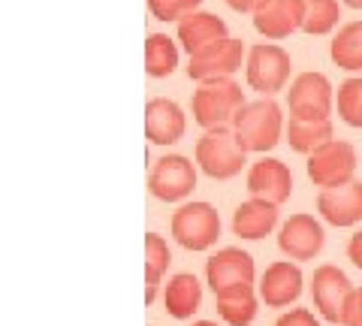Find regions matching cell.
I'll return each mask as SVG.
<instances>
[{"mask_svg":"<svg viewBox=\"0 0 362 326\" xmlns=\"http://www.w3.org/2000/svg\"><path fill=\"white\" fill-rule=\"evenodd\" d=\"M275 227H278V206L275 202L251 197L233 211V233L239 235V239L257 242V239H263V235H269Z\"/></svg>","mask_w":362,"mask_h":326,"instance_id":"cell-18","label":"cell"},{"mask_svg":"<svg viewBox=\"0 0 362 326\" xmlns=\"http://www.w3.org/2000/svg\"><path fill=\"white\" fill-rule=\"evenodd\" d=\"M247 194L281 206L293 194V173L278 157H259L257 163H251V170H247Z\"/></svg>","mask_w":362,"mask_h":326,"instance_id":"cell-13","label":"cell"},{"mask_svg":"<svg viewBox=\"0 0 362 326\" xmlns=\"http://www.w3.org/2000/svg\"><path fill=\"white\" fill-rule=\"evenodd\" d=\"M290 115L305 121H326L335 106V88L323 73H299L287 91Z\"/></svg>","mask_w":362,"mask_h":326,"instance_id":"cell-7","label":"cell"},{"mask_svg":"<svg viewBox=\"0 0 362 326\" xmlns=\"http://www.w3.org/2000/svg\"><path fill=\"white\" fill-rule=\"evenodd\" d=\"M194 326H218V323H211V320H197Z\"/></svg>","mask_w":362,"mask_h":326,"instance_id":"cell-34","label":"cell"},{"mask_svg":"<svg viewBox=\"0 0 362 326\" xmlns=\"http://www.w3.org/2000/svg\"><path fill=\"white\" fill-rule=\"evenodd\" d=\"M335 106H338V115H341V121L347 127L362 130V76L347 78V82L338 85Z\"/></svg>","mask_w":362,"mask_h":326,"instance_id":"cell-27","label":"cell"},{"mask_svg":"<svg viewBox=\"0 0 362 326\" xmlns=\"http://www.w3.org/2000/svg\"><path fill=\"white\" fill-rule=\"evenodd\" d=\"M344 6H350V9H362V0H341Z\"/></svg>","mask_w":362,"mask_h":326,"instance_id":"cell-33","label":"cell"},{"mask_svg":"<svg viewBox=\"0 0 362 326\" xmlns=\"http://www.w3.org/2000/svg\"><path fill=\"white\" fill-rule=\"evenodd\" d=\"M233 133L245 151H254V154L272 151L281 142V133H284L281 106L272 97H259L245 103L239 109V115L233 118Z\"/></svg>","mask_w":362,"mask_h":326,"instance_id":"cell-1","label":"cell"},{"mask_svg":"<svg viewBox=\"0 0 362 326\" xmlns=\"http://www.w3.org/2000/svg\"><path fill=\"white\" fill-rule=\"evenodd\" d=\"M173 254L160 233H145V305H151L160 287V278L166 275Z\"/></svg>","mask_w":362,"mask_h":326,"instance_id":"cell-22","label":"cell"},{"mask_svg":"<svg viewBox=\"0 0 362 326\" xmlns=\"http://www.w3.org/2000/svg\"><path fill=\"white\" fill-rule=\"evenodd\" d=\"M305 21V0H266L254 13V28L266 40H287Z\"/></svg>","mask_w":362,"mask_h":326,"instance_id":"cell-15","label":"cell"},{"mask_svg":"<svg viewBox=\"0 0 362 326\" xmlns=\"http://www.w3.org/2000/svg\"><path fill=\"white\" fill-rule=\"evenodd\" d=\"M317 211L332 227H356V223H362V182L354 178L350 185L320 190Z\"/></svg>","mask_w":362,"mask_h":326,"instance_id":"cell-16","label":"cell"},{"mask_svg":"<svg viewBox=\"0 0 362 326\" xmlns=\"http://www.w3.org/2000/svg\"><path fill=\"white\" fill-rule=\"evenodd\" d=\"M350 293H354V284H350V278L338 266L326 263V266L314 269V275H311V299H314V308L323 314V320L341 323Z\"/></svg>","mask_w":362,"mask_h":326,"instance_id":"cell-11","label":"cell"},{"mask_svg":"<svg viewBox=\"0 0 362 326\" xmlns=\"http://www.w3.org/2000/svg\"><path fill=\"white\" fill-rule=\"evenodd\" d=\"M302 296V269L290 260L272 263L259 278V299L269 308H287Z\"/></svg>","mask_w":362,"mask_h":326,"instance_id":"cell-17","label":"cell"},{"mask_svg":"<svg viewBox=\"0 0 362 326\" xmlns=\"http://www.w3.org/2000/svg\"><path fill=\"white\" fill-rule=\"evenodd\" d=\"M341 326H362V287H354V293H350Z\"/></svg>","mask_w":362,"mask_h":326,"instance_id":"cell-29","label":"cell"},{"mask_svg":"<svg viewBox=\"0 0 362 326\" xmlns=\"http://www.w3.org/2000/svg\"><path fill=\"white\" fill-rule=\"evenodd\" d=\"M163 302H166V311L173 314L175 320L194 318V311L199 308V302H202V284L197 281V275L178 272V275L169 278Z\"/></svg>","mask_w":362,"mask_h":326,"instance_id":"cell-20","label":"cell"},{"mask_svg":"<svg viewBox=\"0 0 362 326\" xmlns=\"http://www.w3.org/2000/svg\"><path fill=\"white\" fill-rule=\"evenodd\" d=\"M242 61H247L245 42L242 40H218L211 46L199 49L197 54H190L187 76L194 82H211V78H233L242 70Z\"/></svg>","mask_w":362,"mask_h":326,"instance_id":"cell-9","label":"cell"},{"mask_svg":"<svg viewBox=\"0 0 362 326\" xmlns=\"http://www.w3.org/2000/svg\"><path fill=\"white\" fill-rule=\"evenodd\" d=\"M226 4H230V9H235V13H257L266 0H226Z\"/></svg>","mask_w":362,"mask_h":326,"instance_id":"cell-32","label":"cell"},{"mask_svg":"<svg viewBox=\"0 0 362 326\" xmlns=\"http://www.w3.org/2000/svg\"><path fill=\"white\" fill-rule=\"evenodd\" d=\"M254 257L242 248H221L206 260V281L214 290V296H226L235 290L254 287Z\"/></svg>","mask_w":362,"mask_h":326,"instance_id":"cell-8","label":"cell"},{"mask_svg":"<svg viewBox=\"0 0 362 326\" xmlns=\"http://www.w3.org/2000/svg\"><path fill=\"white\" fill-rule=\"evenodd\" d=\"M338 18H341L338 0H305V21H302V30L311 33V37H323V33L335 30Z\"/></svg>","mask_w":362,"mask_h":326,"instance_id":"cell-26","label":"cell"},{"mask_svg":"<svg viewBox=\"0 0 362 326\" xmlns=\"http://www.w3.org/2000/svg\"><path fill=\"white\" fill-rule=\"evenodd\" d=\"M323 242H326L323 223L314 215H305V211L290 215V221H284V227L278 233V248L290 260H314L323 251Z\"/></svg>","mask_w":362,"mask_h":326,"instance_id":"cell-12","label":"cell"},{"mask_svg":"<svg viewBox=\"0 0 362 326\" xmlns=\"http://www.w3.org/2000/svg\"><path fill=\"white\" fill-rule=\"evenodd\" d=\"M187 130V118L175 100L154 97L145 103V139L151 145H175Z\"/></svg>","mask_w":362,"mask_h":326,"instance_id":"cell-14","label":"cell"},{"mask_svg":"<svg viewBox=\"0 0 362 326\" xmlns=\"http://www.w3.org/2000/svg\"><path fill=\"white\" fill-rule=\"evenodd\" d=\"M347 257L354 260V266L362 269V230H356L354 235H350V242H347Z\"/></svg>","mask_w":362,"mask_h":326,"instance_id":"cell-31","label":"cell"},{"mask_svg":"<svg viewBox=\"0 0 362 326\" xmlns=\"http://www.w3.org/2000/svg\"><path fill=\"white\" fill-rule=\"evenodd\" d=\"M218 314L223 318V323L230 326H251L257 318V296L254 287L235 290V293L218 296Z\"/></svg>","mask_w":362,"mask_h":326,"instance_id":"cell-25","label":"cell"},{"mask_svg":"<svg viewBox=\"0 0 362 326\" xmlns=\"http://www.w3.org/2000/svg\"><path fill=\"white\" fill-rule=\"evenodd\" d=\"M275 326H320V323L314 320V314L308 308H293L287 314H281Z\"/></svg>","mask_w":362,"mask_h":326,"instance_id":"cell-30","label":"cell"},{"mask_svg":"<svg viewBox=\"0 0 362 326\" xmlns=\"http://www.w3.org/2000/svg\"><path fill=\"white\" fill-rule=\"evenodd\" d=\"M178 66V46L166 33H151L145 40V73L151 78H166L173 76Z\"/></svg>","mask_w":362,"mask_h":326,"instance_id":"cell-24","label":"cell"},{"mask_svg":"<svg viewBox=\"0 0 362 326\" xmlns=\"http://www.w3.org/2000/svg\"><path fill=\"white\" fill-rule=\"evenodd\" d=\"M245 106V94L233 78H211V82H199L190 100L194 109V121L199 127L214 130L233 124V118L239 115V109Z\"/></svg>","mask_w":362,"mask_h":326,"instance_id":"cell-2","label":"cell"},{"mask_svg":"<svg viewBox=\"0 0 362 326\" xmlns=\"http://www.w3.org/2000/svg\"><path fill=\"white\" fill-rule=\"evenodd\" d=\"M305 170H308V178L320 190L350 185L356 173V149L344 139H332L323 149L308 154V166Z\"/></svg>","mask_w":362,"mask_h":326,"instance_id":"cell-6","label":"cell"},{"mask_svg":"<svg viewBox=\"0 0 362 326\" xmlns=\"http://www.w3.org/2000/svg\"><path fill=\"white\" fill-rule=\"evenodd\" d=\"M287 142L296 154H314L317 149H323L326 142H332V121H305L290 115L287 121Z\"/></svg>","mask_w":362,"mask_h":326,"instance_id":"cell-21","label":"cell"},{"mask_svg":"<svg viewBox=\"0 0 362 326\" xmlns=\"http://www.w3.org/2000/svg\"><path fill=\"white\" fill-rule=\"evenodd\" d=\"M290 70H293L290 54L281 46H275V42H259V46L247 49V61H245L247 85L263 97H275L278 91H284L290 82Z\"/></svg>","mask_w":362,"mask_h":326,"instance_id":"cell-5","label":"cell"},{"mask_svg":"<svg viewBox=\"0 0 362 326\" xmlns=\"http://www.w3.org/2000/svg\"><path fill=\"white\" fill-rule=\"evenodd\" d=\"M329 58L338 70L362 73V21H350L332 37Z\"/></svg>","mask_w":362,"mask_h":326,"instance_id":"cell-23","label":"cell"},{"mask_svg":"<svg viewBox=\"0 0 362 326\" xmlns=\"http://www.w3.org/2000/svg\"><path fill=\"white\" fill-rule=\"evenodd\" d=\"M218 40H226V21L214 13H190L187 18L178 21V42L185 46L187 54H197L199 49L211 46Z\"/></svg>","mask_w":362,"mask_h":326,"instance_id":"cell-19","label":"cell"},{"mask_svg":"<svg viewBox=\"0 0 362 326\" xmlns=\"http://www.w3.org/2000/svg\"><path fill=\"white\" fill-rule=\"evenodd\" d=\"M197 187V166L185 154H166L151 166L148 190L160 202H178L194 194Z\"/></svg>","mask_w":362,"mask_h":326,"instance_id":"cell-10","label":"cell"},{"mask_svg":"<svg viewBox=\"0 0 362 326\" xmlns=\"http://www.w3.org/2000/svg\"><path fill=\"white\" fill-rule=\"evenodd\" d=\"M199 6L202 0H148V9L157 21H181Z\"/></svg>","mask_w":362,"mask_h":326,"instance_id":"cell-28","label":"cell"},{"mask_svg":"<svg viewBox=\"0 0 362 326\" xmlns=\"http://www.w3.org/2000/svg\"><path fill=\"white\" fill-rule=\"evenodd\" d=\"M173 239L187 251H209L221 239V215L211 202H185L173 211Z\"/></svg>","mask_w":362,"mask_h":326,"instance_id":"cell-4","label":"cell"},{"mask_svg":"<svg viewBox=\"0 0 362 326\" xmlns=\"http://www.w3.org/2000/svg\"><path fill=\"white\" fill-rule=\"evenodd\" d=\"M247 151L235 139L233 127H214L206 130V136L197 142V163L199 170L209 178H218V182H226V178H235L245 166Z\"/></svg>","mask_w":362,"mask_h":326,"instance_id":"cell-3","label":"cell"}]
</instances>
